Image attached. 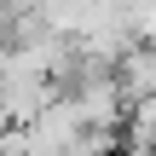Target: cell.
I'll return each mask as SVG.
<instances>
[{"instance_id":"1","label":"cell","mask_w":156,"mask_h":156,"mask_svg":"<svg viewBox=\"0 0 156 156\" xmlns=\"http://www.w3.org/2000/svg\"><path fill=\"white\" fill-rule=\"evenodd\" d=\"M116 81H122L127 104H133V98H145V93H156V41H133V46L122 52Z\"/></svg>"},{"instance_id":"2","label":"cell","mask_w":156,"mask_h":156,"mask_svg":"<svg viewBox=\"0 0 156 156\" xmlns=\"http://www.w3.org/2000/svg\"><path fill=\"white\" fill-rule=\"evenodd\" d=\"M122 133H127V151L156 156V93H145V98H133V104H127Z\"/></svg>"}]
</instances>
